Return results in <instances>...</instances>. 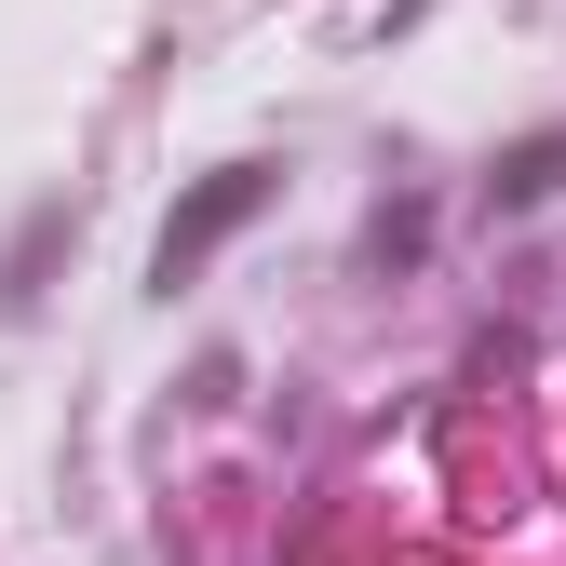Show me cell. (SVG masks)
Masks as SVG:
<instances>
[{
    "mask_svg": "<svg viewBox=\"0 0 566 566\" xmlns=\"http://www.w3.org/2000/svg\"><path fill=\"white\" fill-rule=\"evenodd\" d=\"M256 202H270V176H256V163H230V176H217V189H202V202H189V217L163 230V283H189L202 256H217V243H230V230L256 217Z\"/></svg>",
    "mask_w": 566,
    "mask_h": 566,
    "instance_id": "obj_1",
    "label": "cell"
}]
</instances>
